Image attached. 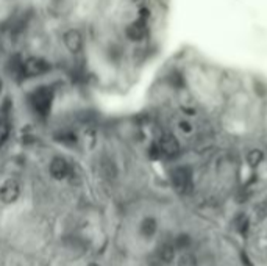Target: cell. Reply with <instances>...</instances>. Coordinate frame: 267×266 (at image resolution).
I'll list each match as a JSON object with an SVG mask.
<instances>
[{
    "instance_id": "obj_1",
    "label": "cell",
    "mask_w": 267,
    "mask_h": 266,
    "mask_svg": "<svg viewBox=\"0 0 267 266\" xmlns=\"http://www.w3.org/2000/svg\"><path fill=\"white\" fill-rule=\"evenodd\" d=\"M50 71V64L38 57H28L25 60H22L18 67H16V72L21 77L25 78H35V77H41Z\"/></svg>"
},
{
    "instance_id": "obj_2",
    "label": "cell",
    "mask_w": 267,
    "mask_h": 266,
    "mask_svg": "<svg viewBox=\"0 0 267 266\" xmlns=\"http://www.w3.org/2000/svg\"><path fill=\"white\" fill-rule=\"evenodd\" d=\"M28 101H30V105L33 108V111L39 116H46L49 115V111L52 108V102H53V91L47 86H41L36 88L30 97H28Z\"/></svg>"
},
{
    "instance_id": "obj_3",
    "label": "cell",
    "mask_w": 267,
    "mask_h": 266,
    "mask_svg": "<svg viewBox=\"0 0 267 266\" xmlns=\"http://www.w3.org/2000/svg\"><path fill=\"white\" fill-rule=\"evenodd\" d=\"M172 187L180 194H188L192 190V174L188 167H175L171 174Z\"/></svg>"
},
{
    "instance_id": "obj_4",
    "label": "cell",
    "mask_w": 267,
    "mask_h": 266,
    "mask_svg": "<svg viewBox=\"0 0 267 266\" xmlns=\"http://www.w3.org/2000/svg\"><path fill=\"white\" fill-rule=\"evenodd\" d=\"M158 149H160L161 155H164L166 158H177L180 155V150H181L178 139L172 133H166L161 136L160 143H158Z\"/></svg>"
},
{
    "instance_id": "obj_5",
    "label": "cell",
    "mask_w": 267,
    "mask_h": 266,
    "mask_svg": "<svg viewBox=\"0 0 267 266\" xmlns=\"http://www.w3.org/2000/svg\"><path fill=\"white\" fill-rule=\"evenodd\" d=\"M19 196H21V185L18 180L10 179V180L4 182L2 187H0V201H2L4 204L16 202Z\"/></svg>"
},
{
    "instance_id": "obj_6",
    "label": "cell",
    "mask_w": 267,
    "mask_h": 266,
    "mask_svg": "<svg viewBox=\"0 0 267 266\" xmlns=\"http://www.w3.org/2000/svg\"><path fill=\"white\" fill-rule=\"evenodd\" d=\"M49 171H50V174H52L53 179H56V180H63V179H66V177L70 174V166H69V163H67L64 158H61V157H55V158L50 161Z\"/></svg>"
},
{
    "instance_id": "obj_7",
    "label": "cell",
    "mask_w": 267,
    "mask_h": 266,
    "mask_svg": "<svg viewBox=\"0 0 267 266\" xmlns=\"http://www.w3.org/2000/svg\"><path fill=\"white\" fill-rule=\"evenodd\" d=\"M63 41H64L66 49L70 50L72 53H77V52H80L83 49V36L77 30L66 32L64 36H63Z\"/></svg>"
},
{
    "instance_id": "obj_8",
    "label": "cell",
    "mask_w": 267,
    "mask_h": 266,
    "mask_svg": "<svg viewBox=\"0 0 267 266\" xmlns=\"http://www.w3.org/2000/svg\"><path fill=\"white\" fill-rule=\"evenodd\" d=\"M11 135V121L8 115L0 113V147H4Z\"/></svg>"
},
{
    "instance_id": "obj_9",
    "label": "cell",
    "mask_w": 267,
    "mask_h": 266,
    "mask_svg": "<svg viewBox=\"0 0 267 266\" xmlns=\"http://www.w3.org/2000/svg\"><path fill=\"white\" fill-rule=\"evenodd\" d=\"M146 22L141 19V21H136L135 24H131L128 27V30H126V35H128L133 41H139L146 35Z\"/></svg>"
},
{
    "instance_id": "obj_10",
    "label": "cell",
    "mask_w": 267,
    "mask_h": 266,
    "mask_svg": "<svg viewBox=\"0 0 267 266\" xmlns=\"http://www.w3.org/2000/svg\"><path fill=\"white\" fill-rule=\"evenodd\" d=\"M158 255L164 263H171L175 257V247L171 243H164V244H161V247L158 250Z\"/></svg>"
},
{
    "instance_id": "obj_11",
    "label": "cell",
    "mask_w": 267,
    "mask_h": 266,
    "mask_svg": "<svg viewBox=\"0 0 267 266\" xmlns=\"http://www.w3.org/2000/svg\"><path fill=\"white\" fill-rule=\"evenodd\" d=\"M264 160V152L259 150V149H253L247 153V163L251 166V167H258Z\"/></svg>"
},
{
    "instance_id": "obj_12",
    "label": "cell",
    "mask_w": 267,
    "mask_h": 266,
    "mask_svg": "<svg viewBox=\"0 0 267 266\" xmlns=\"http://www.w3.org/2000/svg\"><path fill=\"white\" fill-rule=\"evenodd\" d=\"M157 227H158L157 221H155L153 218H146L143 221V224H141V232H143V235H146V236H152L155 232H157Z\"/></svg>"
},
{
    "instance_id": "obj_13",
    "label": "cell",
    "mask_w": 267,
    "mask_h": 266,
    "mask_svg": "<svg viewBox=\"0 0 267 266\" xmlns=\"http://www.w3.org/2000/svg\"><path fill=\"white\" fill-rule=\"evenodd\" d=\"M178 266H197V257L194 254H183L178 260Z\"/></svg>"
},
{
    "instance_id": "obj_14",
    "label": "cell",
    "mask_w": 267,
    "mask_h": 266,
    "mask_svg": "<svg viewBox=\"0 0 267 266\" xmlns=\"http://www.w3.org/2000/svg\"><path fill=\"white\" fill-rule=\"evenodd\" d=\"M237 229H239V232H241L242 235L247 233V229H248V219H247V216H239L237 218Z\"/></svg>"
},
{
    "instance_id": "obj_15",
    "label": "cell",
    "mask_w": 267,
    "mask_h": 266,
    "mask_svg": "<svg viewBox=\"0 0 267 266\" xmlns=\"http://www.w3.org/2000/svg\"><path fill=\"white\" fill-rule=\"evenodd\" d=\"M177 246L178 247H189L191 246V236L189 235H186V233H183L181 236H178L177 238Z\"/></svg>"
},
{
    "instance_id": "obj_16",
    "label": "cell",
    "mask_w": 267,
    "mask_h": 266,
    "mask_svg": "<svg viewBox=\"0 0 267 266\" xmlns=\"http://www.w3.org/2000/svg\"><path fill=\"white\" fill-rule=\"evenodd\" d=\"M178 127H180L181 132H185V133H191V132L194 130V129H192V125H191L188 121H180Z\"/></svg>"
},
{
    "instance_id": "obj_17",
    "label": "cell",
    "mask_w": 267,
    "mask_h": 266,
    "mask_svg": "<svg viewBox=\"0 0 267 266\" xmlns=\"http://www.w3.org/2000/svg\"><path fill=\"white\" fill-rule=\"evenodd\" d=\"M88 266H98L97 263H91V264H88Z\"/></svg>"
}]
</instances>
